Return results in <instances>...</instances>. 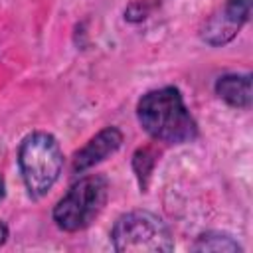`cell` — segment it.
I'll use <instances>...</instances> for the list:
<instances>
[{
    "label": "cell",
    "mask_w": 253,
    "mask_h": 253,
    "mask_svg": "<svg viewBox=\"0 0 253 253\" xmlns=\"http://www.w3.org/2000/svg\"><path fill=\"white\" fill-rule=\"evenodd\" d=\"M136 119L142 130L156 142L188 144L200 134L196 119L174 85L146 91L136 103Z\"/></svg>",
    "instance_id": "1"
},
{
    "label": "cell",
    "mask_w": 253,
    "mask_h": 253,
    "mask_svg": "<svg viewBox=\"0 0 253 253\" xmlns=\"http://www.w3.org/2000/svg\"><path fill=\"white\" fill-rule=\"evenodd\" d=\"M18 168L32 200L47 196L63 170V152L57 138L45 130L26 134L18 146Z\"/></svg>",
    "instance_id": "2"
},
{
    "label": "cell",
    "mask_w": 253,
    "mask_h": 253,
    "mask_svg": "<svg viewBox=\"0 0 253 253\" xmlns=\"http://www.w3.org/2000/svg\"><path fill=\"white\" fill-rule=\"evenodd\" d=\"M109 200V180L101 174L81 176L69 186L63 198L53 206L51 219L61 231L77 233L87 229L105 210Z\"/></svg>",
    "instance_id": "3"
},
{
    "label": "cell",
    "mask_w": 253,
    "mask_h": 253,
    "mask_svg": "<svg viewBox=\"0 0 253 253\" xmlns=\"http://www.w3.org/2000/svg\"><path fill=\"white\" fill-rule=\"evenodd\" d=\"M111 243L119 253H170L174 237L162 217L148 210H132L117 217Z\"/></svg>",
    "instance_id": "4"
},
{
    "label": "cell",
    "mask_w": 253,
    "mask_h": 253,
    "mask_svg": "<svg viewBox=\"0 0 253 253\" xmlns=\"http://www.w3.org/2000/svg\"><path fill=\"white\" fill-rule=\"evenodd\" d=\"M251 0H227L202 26L200 38L211 47H223L237 38L241 28L249 22Z\"/></svg>",
    "instance_id": "5"
},
{
    "label": "cell",
    "mask_w": 253,
    "mask_h": 253,
    "mask_svg": "<svg viewBox=\"0 0 253 253\" xmlns=\"http://www.w3.org/2000/svg\"><path fill=\"white\" fill-rule=\"evenodd\" d=\"M123 132L117 126H105L101 128L93 138H89V142L73 156V172L75 174H83L89 168L101 164L103 160H107L109 156H113L121 146H123Z\"/></svg>",
    "instance_id": "6"
},
{
    "label": "cell",
    "mask_w": 253,
    "mask_h": 253,
    "mask_svg": "<svg viewBox=\"0 0 253 253\" xmlns=\"http://www.w3.org/2000/svg\"><path fill=\"white\" fill-rule=\"evenodd\" d=\"M215 95L233 109H251V73H225L215 79Z\"/></svg>",
    "instance_id": "7"
},
{
    "label": "cell",
    "mask_w": 253,
    "mask_h": 253,
    "mask_svg": "<svg viewBox=\"0 0 253 253\" xmlns=\"http://www.w3.org/2000/svg\"><path fill=\"white\" fill-rule=\"evenodd\" d=\"M190 249L192 251H202V253H206V251H211V253H241L243 251V247L239 245V241L233 235H229L225 231H215V229L200 233L196 237V241L190 245Z\"/></svg>",
    "instance_id": "8"
},
{
    "label": "cell",
    "mask_w": 253,
    "mask_h": 253,
    "mask_svg": "<svg viewBox=\"0 0 253 253\" xmlns=\"http://www.w3.org/2000/svg\"><path fill=\"white\" fill-rule=\"evenodd\" d=\"M156 160H158V150L154 146H140L134 150L132 154V170H134V176L138 180V186H140V192H146L148 188V182H150V176H152V170L156 166Z\"/></svg>",
    "instance_id": "9"
},
{
    "label": "cell",
    "mask_w": 253,
    "mask_h": 253,
    "mask_svg": "<svg viewBox=\"0 0 253 253\" xmlns=\"http://www.w3.org/2000/svg\"><path fill=\"white\" fill-rule=\"evenodd\" d=\"M148 16V8L146 4H142V0H134L128 4V8L125 10V20L126 22H142Z\"/></svg>",
    "instance_id": "10"
},
{
    "label": "cell",
    "mask_w": 253,
    "mask_h": 253,
    "mask_svg": "<svg viewBox=\"0 0 253 253\" xmlns=\"http://www.w3.org/2000/svg\"><path fill=\"white\" fill-rule=\"evenodd\" d=\"M8 237H10V229H8V225H6V223L0 219V247H2V245L8 241Z\"/></svg>",
    "instance_id": "11"
},
{
    "label": "cell",
    "mask_w": 253,
    "mask_h": 253,
    "mask_svg": "<svg viewBox=\"0 0 253 253\" xmlns=\"http://www.w3.org/2000/svg\"><path fill=\"white\" fill-rule=\"evenodd\" d=\"M6 198V182H4V176L0 174V202H4Z\"/></svg>",
    "instance_id": "12"
}]
</instances>
